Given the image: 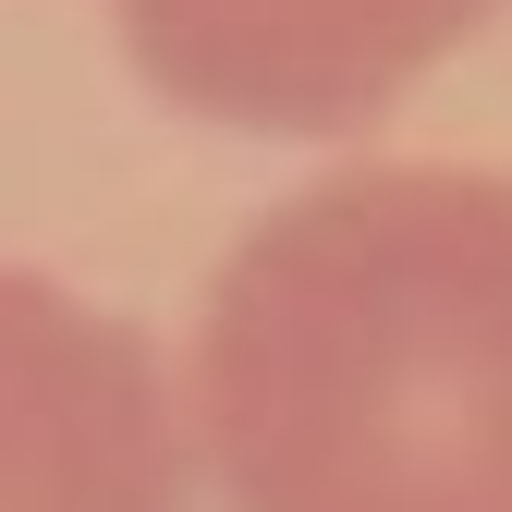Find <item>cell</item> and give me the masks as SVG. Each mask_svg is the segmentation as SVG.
<instances>
[{
	"label": "cell",
	"mask_w": 512,
	"mask_h": 512,
	"mask_svg": "<svg viewBox=\"0 0 512 512\" xmlns=\"http://www.w3.org/2000/svg\"><path fill=\"white\" fill-rule=\"evenodd\" d=\"M183 439L220 512H512V171L281 196L196 305Z\"/></svg>",
	"instance_id": "obj_1"
},
{
	"label": "cell",
	"mask_w": 512,
	"mask_h": 512,
	"mask_svg": "<svg viewBox=\"0 0 512 512\" xmlns=\"http://www.w3.org/2000/svg\"><path fill=\"white\" fill-rule=\"evenodd\" d=\"M512 0H110L135 74L232 135H354Z\"/></svg>",
	"instance_id": "obj_3"
},
{
	"label": "cell",
	"mask_w": 512,
	"mask_h": 512,
	"mask_svg": "<svg viewBox=\"0 0 512 512\" xmlns=\"http://www.w3.org/2000/svg\"><path fill=\"white\" fill-rule=\"evenodd\" d=\"M183 366L49 269H0V512H196Z\"/></svg>",
	"instance_id": "obj_2"
}]
</instances>
